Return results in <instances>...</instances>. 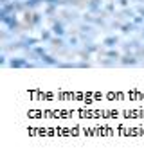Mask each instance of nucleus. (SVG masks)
I'll return each mask as SVG.
<instances>
[{
  "mask_svg": "<svg viewBox=\"0 0 144 158\" xmlns=\"http://www.w3.org/2000/svg\"><path fill=\"white\" fill-rule=\"evenodd\" d=\"M38 41H40L38 38H33V36H29V38H22V47L27 49V50H31L33 47L38 45Z\"/></svg>",
  "mask_w": 144,
  "mask_h": 158,
  "instance_id": "4",
  "label": "nucleus"
},
{
  "mask_svg": "<svg viewBox=\"0 0 144 158\" xmlns=\"http://www.w3.org/2000/svg\"><path fill=\"white\" fill-rule=\"evenodd\" d=\"M119 61H121V65H124V67H128V65H130V67H133V65L139 63V58L133 56V54H128V52H126L124 56H121Z\"/></svg>",
  "mask_w": 144,
  "mask_h": 158,
  "instance_id": "3",
  "label": "nucleus"
},
{
  "mask_svg": "<svg viewBox=\"0 0 144 158\" xmlns=\"http://www.w3.org/2000/svg\"><path fill=\"white\" fill-rule=\"evenodd\" d=\"M139 13H141V15L144 16V7H141V9H139Z\"/></svg>",
  "mask_w": 144,
  "mask_h": 158,
  "instance_id": "27",
  "label": "nucleus"
},
{
  "mask_svg": "<svg viewBox=\"0 0 144 158\" xmlns=\"http://www.w3.org/2000/svg\"><path fill=\"white\" fill-rule=\"evenodd\" d=\"M0 65H7V58H6V54L0 56Z\"/></svg>",
  "mask_w": 144,
  "mask_h": 158,
  "instance_id": "23",
  "label": "nucleus"
},
{
  "mask_svg": "<svg viewBox=\"0 0 144 158\" xmlns=\"http://www.w3.org/2000/svg\"><path fill=\"white\" fill-rule=\"evenodd\" d=\"M132 20H133L135 25H141V23H144V16H142V15H141V16H133Z\"/></svg>",
  "mask_w": 144,
  "mask_h": 158,
  "instance_id": "18",
  "label": "nucleus"
},
{
  "mask_svg": "<svg viewBox=\"0 0 144 158\" xmlns=\"http://www.w3.org/2000/svg\"><path fill=\"white\" fill-rule=\"evenodd\" d=\"M101 2H103V0H90V2H88V11H90V13L101 11Z\"/></svg>",
  "mask_w": 144,
  "mask_h": 158,
  "instance_id": "9",
  "label": "nucleus"
},
{
  "mask_svg": "<svg viewBox=\"0 0 144 158\" xmlns=\"http://www.w3.org/2000/svg\"><path fill=\"white\" fill-rule=\"evenodd\" d=\"M119 2H121V4H123V6H124V7H126V6H128V4H130V2H128V0H119Z\"/></svg>",
  "mask_w": 144,
  "mask_h": 158,
  "instance_id": "26",
  "label": "nucleus"
},
{
  "mask_svg": "<svg viewBox=\"0 0 144 158\" xmlns=\"http://www.w3.org/2000/svg\"><path fill=\"white\" fill-rule=\"evenodd\" d=\"M76 67H79V69H88V63H85V61H81V63H77Z\"/></svg>",
  "mask_w": 144,
  "mask_h": 158,
  "instance_id": "25",
  "label": "nucleus"
},
{
  "mask_svg": "<svg viewBox=\"0 0 144 158\" xmlns=\"http://www.w3.org/2000/svg\"><path fill=\"white\" fill-rule=\"evenodd\" d=\"M7 65H9L11 69H33L34 65L33 63H29L25 58H11L7 61Z\"/></svg>",
  "mask_w": 144,
  "mask_h": 158,
  "instance_id": "2",
  "label": "nucleus"
},
{
  "mask_svg": "<svg viewBox=\"0 0 144 158\" xmlns=\"http://www.w3.org/2000/svg\"><path fill=\"white\" fill-rule=\"evenodd\" d=\"M137 2H139V0H137Z\"/></svg>",
  "mask_w": 144,
  "mask_h": 158,
  "instance_id": "29",
  "label": "nucleus"
},
{
  "mask_svg": "<svg viewBox=\"0 0 144 158\" xmlns=\"http://www.w3.org/2000/svg\"><path fill=\"white\" fill-rule=\"evenodd\" d=\"M105 56H106V58H112V59H115V61H117V59H121V54H119V52H117L115 49L106 50V52H105Z\"/></svg>",
  "mask_w": 144,
  "mask_h": 158,
  "instance_id": "12",
  "label": "nucleus"
},
{
  "mask_svg": "<svg viewBox=\"0 0 144 158\" xmlns=\"http://www.w3.org/2000/svg\"><path fill=\"white\" fill-rule=\"evenodd\" d=\"M52 34H54L52 31H41V36H40V38L43 40V41H50V40L54 38Z\"/></svg>",
  "mask_w": 144,
  "mask_h": 158,
  "instance_id": "14",
  "label": "nucleus"
},
{
  "mask_svg": "<svg viewBox=\"0 0 144 158\" xmlns=\"http://www.w3.org/2000/svg\"><path fill=\"white\" fill-rule=\"evenodd\" d=\"M56 7H58V6H50V4H47L45 15H49V16H50V15H54V13H56Z\"/></svg>",
  "mask_w": 144,
  "mask_h": 158,
  "instance_id": "16",
  "label": "nucleus"
},
{
  "mask_svg": "<svg viewBox=\"0 0 144 158\" xmlns=\"http://www.w3.org/2000/svg\"><path fill=\"white\" fill-rule=\"evenodd\" d=\"M112 59V58H110ZM110 59H99V63H101V65H105V67H110V65H114L115 63V59L114 61H110Z\"/></svg>",
  "mask_w": 144,
  "mask_h": 158,
  "instance_id": "20",
  "label": "nucleus"
},
{
  "mask_svg": "<svg viewBox=\"0 0 144 158\" xmlns=\"http://www.w3.org/2000/svg\"><path fill=\"white\" fill-rule=\"evenodd\" d=\"M40 61H41L43 65H50V67H56V65H59V63L56 61V58H52V56H50V54H47V52L40 58Z\"/></svg>",
  "mask_w": 144,
  "mask_h": 158,
  "instance_id": "6",
  "label": "nucleus"
},
{
  "mask_svg": "<svg viewBox=\"0 0 144 158\" xmlns=\"http://www.w3.org/2000/svg\"><path fill=\"white\" fill-rule=\"evenodd\" d=\"M25 2V6H27V9H36L40 4L43 2V0H24Z\"/></svg>",
  "mask_w": 144,
  "mask_h": 158,
  "instance_id": "11",
  "label": "nucleus"
},
{
  "mask_svg": "<svg viewBox=\"0 0 144 158\" xmlns=\"http://www.w3.org/2000/svg\"><path fill=\"white\" fill-rule=\"evenodd\" d=\"M41 20H43V15H40V13H33V18H31V25H29V27H36V25H40Z\"/></svg>",
  "mask_w": 144,
  "mask_h": 158,
  "instance_id": "10",
  "label": "nucleus"
},
{
  "mask_svg": "<svg viewBox=\"0 0 144 158\" xmlns=\"http://www.w3.org/2000/svg\"><path fill=\"white\" fill-rule=\"evenodd\" d=\"M11 13H16V9H15V2H9V4H6V6H2L0 16H6V15H11Z\"/></svg>",
  "mask_w": 144,
  "mask_h": 158,
  "instance_id": "7",
  "label": "nucleus"
},
{
  "mask_svg": "<svg viewBox=\"0 0 144 158\" xmlns=\"http://www.w3.org/2000/svg\"><path fill=\"white\" fill-rule=\"evenodd\" d=\"M0 22L4 23V25H7V29L11 32H15V31H18L20 27V22L16 18V13H11V15H6V16H0Z\"/></svg>",
  "mask_w": 144,
  "mask_h": 158,
  "instance_id": "1",
  "label": "nucleus"
},
{
  "mask_svg": "<svg viewBox=\"0 0 144 158\" xmlns=\"http://www.w3.org/2000/svg\"><path fill=\"white\" fill-rule=\"evenodd\" d=\"M121 31H123L124 34H128V32L135 31V23H124V25H121Z\"/></svg>",
  "mask_w": 144,
  "mask_h": 158,
  "instance_id": "15",
  "label": "nucleus"
},
{
  "mask_svg": "<svg viewBox=\"0 0 144 158\" xmlns=\"http://www.w3.org/2000/svg\"><path fill=\"white\" fill-rule=\"evenodd\" d=\"M50 31L54 32V36H65V27H63V23L61 22H52V27H50Z\"/></svg>",
  "mask_w": 144,
  "mask_h": 158,
  "instance_id": "5",
  "label": "nucleus"
},
{
  "mask_svg": "<svg viewBox=\"0 0 144 158\" xmlns=\"http://www.w3.org/2000/svg\"><path fill=\"white\" fill-rule=\"evenodd\" d=\"M85 50H86V52H96V50H97V45H94V43H86V45H85Z\"/></svg>",
  "mask_w": 144,
  "mask_h": 158,
  "instance_id": "17",
  "label": "nucleus"
},
{
  "mask_svg": "<svg viewBox=\"0 0 144 158\" xmlns=\"http://www.w3.org/2000/svg\"><path fill=\"white\" fill-rule=\"evenodd\" d=\"M114 11H115L114 4H108V6H106V13H114Z\"/></svg>",
  "mask_w": 144,
  "mask_h": 158,
  "instance_id": "22",
  "label": "nucleus"
},
{
  "mask_svg": "<svg viewBox=\"0 0 144 158\" xmlns=\"http://www.w3.org/2000/svg\"><path fill=\"white\" fill-rule=\"evenodd\" d=\"M45 4H50V6H61L63 4V0H43Z\"/></svg>",
  "mask_w": 144,
  "mask_h": 158,
  "instance_id": "19",
  "label": "nucleus"
},
{
  "mask_svg": "<svg viewBox=\"0 0 144 158\" xmlns=\"http://www.w3.org/2000/svg\"><path fill=\"white\" fill-rule=\"evenodd\" d=\"M50 43H52V45H54L56 49H61V47L65 45V43H63V38H61V36H54V38L50 40Z\"/></svg>",
  "mask_w": 144,
  "mask_h": 158,
  "instance_id": "13",
  "label": "nucleus"
},
{
  "mask_svg": "<svg viewBox=\"0 0 144 158\" xmlns=\"http://www.w3.org/2000/svg\"><path fill=\"white\" fill-rule=\"evenodd\" d=\"M117 43H119V38H117V36H108V38L103 40V45H106L108 49H114Z\"/></svg>",
  "mask_w": 144,
  "mask_h": 158,
  "instance_id": "8",
  "label": "nucleus"
},
{
  "mask_svg": "<svg viewBox=\"0 0 144 158\" xmlns=\"http://www.w3.org/2000/svg\"><path fill=\"white\" fill-rule=\"evenodd\" d=\"M142 38H144V32H142Z\"/></svg>",
  "mask_w": 144,
  "mask_h": 158,
  "instance_id": "28",
  "label": "nucleus"
},
{
  "mask_svg": "<svg viewBox=\"0 0 144 158\" xmlns=\"http://www.w3.org/2000/svg\"><path fill=\"white\" fill-rule=\"evenodd\" d=\"M77 41H79V40H77L76 36H72V38L68 40V45H70V47H76V45H77Z\"/></svg>",
  "mask_w": 144,
  "mask_h": 158,
  "instance_id": "21",
  "label": "nucleus"
},
{
  "mask_svg": "<svg viewBox=\"0 0 144 158\" xmlns=\"http://www.w3.org/2000/svg\"><path fill=\"white\" fill-rule=\"evenodd\" d=\"M124 15H126V16H130V18H133V16H135L132 9H124Z\"/></svg>",
  "mask_w": 144,
  "mask_h": 158,
  "instance_id": "24",
  "label": "nucleus"
}]
</instances>
